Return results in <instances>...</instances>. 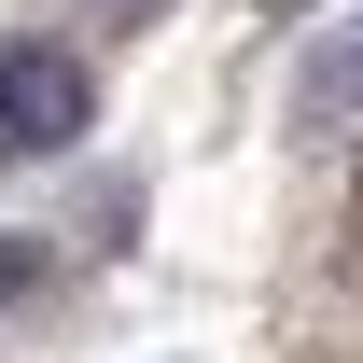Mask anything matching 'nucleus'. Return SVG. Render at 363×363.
Masks as SVG:
<instances>
[{"label": "nucleus", "mask_w": 363, "mask_h": 363, "mask_svg": "<svg viewBox=\"0 0 363 363\" xmlns=\"http://www.w3.org/2000/svg\"><path fill=\"white\" fill-rule=\"evenodd\" d=\"M126 14H140V0H126Z\"/></svg>", "instance_id": "20e7f679"}, {"label": "nucleus", "mask_w": 363, "mask_h": 363, "mask_svg": "<svg viewBox=\"0 0 363 363\" xmlns=\"http://www.w3.org/2000/svg\"><path fill=\"white\" fill-rule=\"evenodd\" d=\"M98 112L84 84V56H56V43H0V154H70Z\"/></svg>", "instance_id": "f257e3e1"}, {"label": "nucleus", "mask_w": 363, "mask_h": 363, "mask_svg": "<svg viewBox=\"0 0 363 363\" xmlns=\"http://www.w3.org/2000/svg\"><path fill=\"white\" fill-rule=\"evenodd\" d=\"M335 98H363V28H350V43H335V56L308 70V112H335Z\"/></svg>", "instance_id": "f03ea898"}, {"label": "nucleus", "mask_w": 363, "mask_h": 363, "mask_svg": "<svg viewBox=\"0 0 363 363\" xmlns=\"http://www.w3.org/2000/svg\"><path fill=\"white\" fill-rule=\"evenodd\" d=\"M28 279H43V252H28V238H0V308H14Z\"/></svg>", "instance_id": "7ed1b4c3"}]
</instances>
